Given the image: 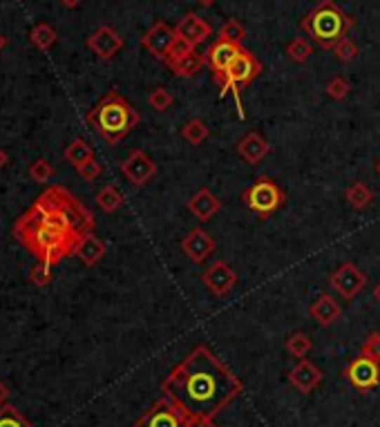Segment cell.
I'll use <instances>...</instances> for the list:
<instances>
[{
  "instance_id": "ab89813d",
  "label": "cell",
  "mask_w": 380,
  "mask_h": 427,
  "mask_svg": "<svg viewBox=\"0 0 380 427\" xmlns=\"http://www.w3.org/2000/svg\"><path fill=\"white\" fill-rule=\"evenodd\" d=\"M186 419V427H215L213 419H204V416H183Z\"/></svg>"
},
{
  "instance_id": "836d02e7",
  "label": "cell",
  "mask_w": 380,
  "mask_h": 427,
  "mask_svg": "<svg viewBox=\"0 0 380 427\" xmlns=\"http://www.w3.org/2000/svg\"><path fill=\"white\" fill-rule=\"evenodd\" d=\"M56 175L54 166L47 162V159H36L32 166H30V177L34 181H39V184H45L47 179H52Z\"/></svg>"
},
{
  "instance_id": "5bb4252c",
  "label": "cell",
  "mask_w": 380,
  "mask_h": 427,
  "mask_svg": "<svg viewBox=\"0 0 380 427\" xmlns=\"http://www.w3.org/2000/svg\"><path fill=\"white\" fill-rule=\"evenodd\" d=\"M181 251L183 255L195 262V264H204L211 255L215 253V239L206 233L204 228H192L190 233L181 239Z\"/></svg>"
},
{
  "instance_id": "7402d4cb",
  "label": "cell",
  "mask_w": 380,
  "mask_h": 427,
  "mask_svg": "<svg viewBox=\"0 0 380 427\" xmlns=\"http://www.w3.org/2000/svg\"><path fill=\"white\" fill-rule=\"evenodd\" d=\"M204 63H206V56L199 54L197 50H192L190 54H186L183 58L173 60V63H166V65L170 67V72H173L175 77H179V79H192L204 67Z\"/></svg>"
},
{
  "instance_id": "e0dca14e",
  "label": "cell",
  "mask_w": 380,
  "mask_h": 427,
  "mask_svg": "<svg viewBox=\"0 0 380 427\" xmlns=\"http://www.w3.org/2000/svg\"><path fill=\"white\" fill-rule=\"evenodd\" d=\"M289 383L291 387H296L300 394H311L313 389L322 383V372L315 367L309 358L298 360V364L289 372Z\"/></svg>"
},
{
  "instance_id": "7dc6e473",
  "label": "cell",
  "mask_w": 380,
  "mask_h": 427,
  "mask_svg": "<svg viewBox=\"0 0 380 427\" xmlns=\"http://www.w3.org/2000/svg\"><path fill=\"white\" fill-rule=\"evenodd\" d=\"M376 173H378V177H380V159L376 162Z\"/></svg>"
},
{
  "instance_id": "9c48e42d",
  "label": "cell",
  "mask_w": 380,
  "mask_h": 427,
  "mask_svg": "<svg viewBox=\"0 0 380 427\" xmlns=\"http://www.w3.org/2000/svg\"><path fill=\"white\" fill-rule=\"evenodd\" d=\"M134 427H186L183 414L166 396L159 398L150 409H145Z\"/></svg>"
},
{
  "instance_id": "44dd1931",
  "label": "cell",
  "mask_w": 380,
  "mask_h": 427,
  "mask_svg": "<svg viewBox=\"0 0 380 427\" xmlns=\"http://www.w3.org/2000/svg\"><path fill=\"white\" fill-rule=\"evenodd\" d=\"M103 255H105V244L94 233L83 235L74 251V258H79L85 266H96L103 260Z\"/></svg>"
},
{
  "instance_id": "e575fe53",
  "label": "cell",
  "mask_w": 380,
  "mask_h": 427,
  "mask_svg": "<svg viewBox=\"0 0 380 427\" xmlns=\"http://www.w3.org/2000/svg\"><path fill=\"white\" fill-rule=\"evenodd\" d=\"M331 52L336 54V58L340 60V63H351V60L358 56V45H355V43L349 39V36H347V39H342Z\"/></svg>"
},
{
  "instance_id": "52a82bcc",
  "label": "cell",
  "mask_w": 380,
  "mask_h": 427,
  "mask_svg": "<svg viewBox=\"0 0 380 427\" xmlns=\"http://www.w3.org/2000/svg\"><path fill=\"white\" fill-rule=\"evenodd\" d=\"M329 287L334 289V294L342 300H353L360 291L367 287V275L365 271L353 262H342L329 277Z\"/></svg>"
},
{
  "instance_id": "8fae6325",
  "label": "cell",
  "mask_w": 380,
  "mask_h": 427,
  "mask_svg": "<svg viewBox=\"0 0 380 427\" xmlns=\"http://www.w3.org/2000/svg\"><path fill=\"white\" fill-rule=\"evenodd\" d=\"M202 282H204V287L211 291L213 296L224 298V296L230 294L232 289H235V284H237V273H235V268H232L228 262L217 260V262H213V264L208 266L206 271L202 273Z\"/></svg>"
},
{
  "instance_id": "30bf717a",
  "label": "cell",
  "mask_w": 380,
  "mask_h": 427,
  "mask_svg": "<svg viewBox=\"0 0 380 427\" xmlns=\"http://www.w3.org/2000/svg\"><path fill=\"white\" fill-rule=\"evenodd\" d=\"M242 52H244L242 43H230V41H224V39H217L211 47H208L206 63H208V67L213 70V81L215 83L226 74V70L235 63Z\"/></svg>"
},
{
  "instance_id": "74e56055",
  "label": "cell",
  "mask_w": 380,
  "mask_h": 427,
  "mask_svg": "<svg viewBox=\"0 0 380 427\" xmlns=\"http://www.w3.org/2000/svg\"><path fill=\"white\" fill-rule=\"evenodd\" d=\"M360 353H362V356H367V358L380 362V331H372L369 336L365 338Z\"/></svg>"
},
{
  "instance_id": "ee69618b",
  "label": "cell",
  "mask_w": 380,
  "mask_h": 427,
  "mask_svg": "<svg viewBox=\"0 0 380 427\" xmlns=\"http://www.w3.org/2000/svg\"><path fill=\"white\" fill-rule=\"evenodd\" d=\"M372 296H374V300H376V302L380 304V282H378V284L374 287V294H372Z\"/></svg>"
},
{
  "instance_id": "83f0119b",
  "label": "cell",
  "mask_w": 380,
  "mask_h": 427,
  "mask_svg": "<svg viewBox=\"0 0 380 427\" xmlns=\"http://www.w3.org/2000/svg\"><path fill=\"white\" fill-rule=\"evenodd\" d=\"M284 349L291 353L293 358H298V360H302V358H306L311 353V349H313V343H311V338L306 336V334H302V331H296V334H291L289 338H287V343H284Z\"/></svg>"
},
{
  "instance_id": "ba28073f",
  "label": "cell",
  "mask_w": 380,
  "mask_h": 427,
  "mask_svg": "<svg viewBox=\"0 0 380 427\" xmlns=\"http://www.w3.org/2000/svg\"><path fill=\"white\" fill-rule=\"evenodd\" d=\"M345 378L358 392H372L374 387L380 385V362L360 353L358 358H353L345 367Z\"/></svg>"
},
{
  "instance_id": "7c38bea8",
  "label": "cell",
  "mask_w": 380,
  "mask_h": 427,
  "mask_svg": "<svg viewBox=\"0 0 380 427\" xmlns=\"http://www.w3.org/2000/svg\"><path fill=\"white\" fill-rule=\"evenodd\" d=\"M121 173L126 175V179L132 186L143 188L157 175V164L152 162V157L148 152L132 150L126 159L121 162Z\"/></svg>"
},
{
  "instance_id": "5b68a950",
  "label": "cell",
  "mask_w": 380,
  "mask_h": 427,
  "mask_svg": "<svg viewBox=\"0 0 380 427\" xmlns=\"http://www.w3.org/2000/svg\"><path fill=\"white\" fill-rule=\"evenodd\" d=\"M260 72H262L260 60H257L251 52L244 50L235 63L226 70V74L217 81L219 85H222V96H226L228 92L235 96V107H237L240 119H247L244 103H242V90L247 88L251 81H255L257 77H260Z\"/></svg>"
},
{
  "instance_id": "603a6c76",
  "label": "cell",
  "mask_w": 380,
  "mask_h": 427,
  "mask_svg": "<svg viewBox=\"0 0 380 427\" xmlns=\"http://www.w3.org/2000/svg\"><path fill=\"white\" fill-rule=\"evenodd\" d=\"M345 199L351 209L355 211H365L367 206L374 202V192L372 188L365 184V181H353V184L345 190Z\"/></svg>"
},
{
  "instance_id": "2e32d148",
  "label": "cell",
  "mask_w": 380,
  "mask_h": 427,
  "mask_svg": "<svg viewBox=\"0 0 380 427\" xmlns=\"http://www.w3.org/2000/svg\"><path fill=\"white\" fill-rule=\"evenodd\" d=\"M188 211H190V215L197 219L199 224H206V222H211V219L219 211H222V202H219V197L211 188H199L197 192L190 195Z\"/></svg>"
},
{
  "instance_id": "6da1fadb",
  "label": "cell",
  "mask_w": 380,
  "mask_h": 427,
  "mask_svg": "<svg viewBox=\"0 0 380 427\" xmlns=\"http://www.w3.org/2000/svg\"><path fill=\"white\" fill-rule=\"evenodd\" d=\"M94 215L65 186H47L14 224V237L36 260L54 266L72 258L83 235L94 230Z\"/></svg>"
},
{
  "instance_id": "9a60e30c",
  "label": "cell",
  "mask_w": 380,
  "mask_h": 427,
  "mask_svg": "<svg viewBox=\"0 0 380 427\" xmlns=\"http://www.w3.org/2000/svg\"><path fill=\"white\" fill-rule=\"evenodd\" d=\"M88 47L99 58L110 60V58H114L121 52V47H124V39H121L119 32H114L112 27H99V29L88 36Z\"/></svg>"
},
{
  "instance_id": "8d00e7d4",
  "label": "cell",
  "mask_w": 380,
  "mask_h": 427,
  "mask_svg": "<svg viewBox=\"0 0 380 427\" xmlns=\"http://www.w3.org/2000/svg\"><path fill=\"white\" fill-rule=\"evenodd\" d=\"M77 173H79V177H81L83 181H94V179L101 177L103 166L92 157V159H88V162H83L81 166H77Z\"/></svg>"
},
{
  "instance_id": "1f68e13d",
  "label": "cell",
  "mask_w": 380,
  "mask_h": 427,
  "mask_svg": "<svg viewBox=\"0 0 380 427\" xmlns=\"http://www.w3.org/2000/svg\"><path fill=\"white\" fill-rule=\"evenodd\" d=\"M148 103H150L152 110H157V112H166L168 107H173L175 96L170 94L166 88H162V85H159V88H155V90L148 94Z\"/></svg>"
},
{
  "instance_id": "f6af8a7d",
  "label": "cell",
  "mask_w": 380,
  "mask_h": 427,
  "mask_svg": "<svg viewBox=\"0 0 380 427\" xmlns=\"http://www.w3.org/2000/svg\"><path fill=\"white\" fill-rule=\"evenodd\" d=\"M5 47H7V36H5L3 32H0V52H3Z\"/></svg>"
},
{
  "instance_id": "7bdbcfd3",
  "label": "cell",
  "mask_w": 380,
  "mask_h": 427,
  "mask_svg": "<svg viewBox=\"0 0 380 427\" xmlns=\"http://www.w3.org/2000/svg\"><path fill=\"white\" fill-rule=\"evenodd\" d=\"M7 162H9V157H7V152L0 148V170H3L5 166H7Z\"/></svg>"
},
{
  "instance_id": "484cf974",
  "label": "cell",
  "mask_w": 380,
  "mask_h": 427,
  "mask_svg": "<svg viewBox=\"0 0 380 427\" xmlns=\"http://www.w3.org/2000/svg\"><path fill=\"white\" fill-rule=\"evenodd\" d=\"M94 157V148L92 145L85 141V139H81V137H77V139H72L70 143H67V148H65V159L72 164V166H81L83 162H88V159H92Z\"/></svg>"
},
{
  "instance_id": "f1b7e54d",
  "label": "cell",
  "mask_w": 380,
  "mask_h": 427,
  "mask_svg": "<svg viewBox=\"0 0 380 427\" xmlns=\"http://www.w3.org/2000/svg\"><path fill=\"white\" fill-rule=\"evenodd\" d=\"M311 54H313V47H311L309 41L302 39V36H298V39H293V41L287 45V56L293 60V63H298V65L306 63V60L311 58Z\"/></svg>"
},
{
  "instance_id": "4dcf8cb0",
  "label": "cell",
  "mask_w": 380,
  "mask_h": 427,
  "mask_svg": "<svg viewBox=\"0 0 380 427\" xmlns=\"http://www.w3.org/2000/svg\"><path fill=\"white\" fill-rule=\"evenodd\" d=\"M219 39L230 41V43H242L244 39H247V27H244L240 20L228 18L222 25V29H219Z\"/></svg>"
},
{
  "instance_id": "ffe728a7",
  "label": "cell",
  "mask_w": 380,
  "mask_h": 427,
  "mask_svg": "<svg viewBox=\"0 0 380 427\" xmlns=\"http://www.w3.org/2000/svg\"><path fill=\"white\" fill-rule=\"evenodd\" d=\"M340 313H342V307L338 304V300L334 296H329V294H322L309 307V315L325 329L334 324L340 318Z\"/></svg>"
},
{
  "instance_id": "277c9868",
  "label": "cell",
  "mask_w": 380,
  "mask_h": 427,
  "mask_svg": "<svg viewBox=\"0 0 380 427\" xmlns=\"http://www.w3.org/2000/svg\"><path fill=\"white\" fill-rule=\"evenodd\" d=\"M351 27L353 20L334 0H322L300 22V29L322 50H334L342 39H347Z\"/></svg>"
},
{
  "instance_id": "3957f363",
  "label": "cell",
  "mask_w": 380,
  "mask_h": 427,
  "mask_svg": "<svg viewBox=\"0 0 380 427\" xmlns=\"http://www.w3.org/2000/svg\"><path fill=\"white\" fill-rule=\"evenodd\" d=\"M85 119L99 132V137L105 143L117 145L139 124V112L119 92H107L103 99L90 110Z\"/></svg>"
},
{
  "instance_id": "7a4b0ae2",
  "label": "cell",
  "mask_w": 380,
  "mask_h": 427,
  "mask_svg": "<svg viewBox=\"0 0 380 427\" xmlns=\"http://www.w3.org/2000/svg\"><path fill=\"white\" fill-rule=\"evenodd\" d=\"M242 381L206 345L195 347L162 383L164 396L183 416L215 419L242 394Z\"/></svg>"
},
{
  "instance_id": "8992f818",
  "label": "cell",
  "mask_w": 380,
  "mask_h": 427,
  "mask_svg": "<svg viewBox=\"0 0 380 427\" xmlns=\"http://www.w3.org/2000/svg\"><path fill=\"white\" fill-rule=\"evenodd\" d=\"M242 199L251 213H255L260 219H266V217H271L282 204H284V192H282V188L275 184L273 179L260 177L257 181H253L247 190H244Z\"/></svg>"
},
{
  "instance_id": "d6a6232c",
  "label": "cell",
  "mask_w": 380,
  "mask_h": 427,
  "mask_svg": "<svg viewBox=\"0 0 380 427\" xmlns=\"http://www.w3.org/2000/svg\"><path fill=\"white\" fill-rule=\"evenodd\" d=\"M327 94H329V99H334V101H345L349 92H351V85L345 77H334L329 83H327Z\"/></svg>"
},
{
  "instance_id": "d4e9b609",
  "label": "cell",
  "mask_w": 380,
  "mask_h": 427,
  "mask_svg": "<svg viewBox=\"0 0 380 427\" xmlns=\"http://www.w3.org/2000/svg\"><path fill=\"white\" fill-rule=\"evenodd\" d=\"M30 41L34 47H39L41 52H47L56 43V29L50 25V22H36L30 32Z\"/></svg>"
},
{
  "instance_id": "4316f807",
  "label": "cell",
  "mask_w": 380,
  "mask_h": 427,
  "mask_svg": "<svg viewBox=\"0 0 380 427\" xmlns=\"http://www.w3.org/2000/svg\"><path fill=\"white\" fill-rule=\"evenodd\" d=\"M181 137L190 145H202L208 137H211V128H208L202 119H190L181 128Z\"/></svg>"
},
{
  "instance_id": "b9f144b4",
  "label": "cell",
  "mask_w": 380,
  "mask_h": 427,
  "mask_svg": "<svg viewBox=\"0 0 380 427\" xmlns=\"http://www.w3.org/2000/svg\"><path fill=\"white\" fill-rule=\"evenodd\" d=\"M7 396H9V389L3 385V381H0V407H3V402L7 400Z\"/></svg>"
},
{
  "instance_id": "f35d334b",
  "label": "cell",
  "mask_w": 380,
  "mask_h": 427,
  "mask_svg": "<svg viewBox=\"0 0 380 427\" xmlns=\"http://www.w3.org/2000/svg\"><path fill=\"white\" fill-rule=\"evenodd\" d=\"M52 266H47L43 262H39L36 266H32V271H30V282L36 284V287H47L52 282V271H50Z\"/></svg>"
},
{
  "instance_id": "d6986e66",
  "label": "cell",
  "mask_w": 380,
  "mask_h": 427,
  "mask_svg": "<svg viewBox=\"0 0 380 427\" xmlns=\"http://www.w3.org/2000/svg\"><path fill=\"white\" fill-rule=\"evenodd\" d=\"M175 32H177V36H181V39H186L188 43H192L195 47H197L199 43H204L208 36L213 34L211 25H208V22L199 14H195V11H188V14L181 16Z\"/></svg>"
},
{
  "instance_id": "f546056e",
  "label": "cell",
  "mask_w": 380,
  "mask_h": 427,
  "mask_svg": "<svg viewBox=\"0 0 380 427\" xmlns=\"http://www.w3.org/2000/svg\"><path fill=\"white\" fill-rule=\"evenodd\" d=\"M0 427H34V425L16 407L3 405L0 407Z\"/></svg>"
},
{
  "instance_id": "d590c367",
  "label": "cell",
  "mask_w": 380,
  "mask_h": 427,
  "mask_svg": "<svg viewBox=\"0 0 380 427\" xmlns=\"http://www.w3.org/2000/svg\"><path fill=\"white\" fill-rule=\"evenodd\" d=\"M192 50H195V45H192V43H188L186 39H181V36H177L175 43L170 45L168 56H166L164 63H173V60H179V58H183L186 54H190Z\"/></svg>"
},
{
  "instance_id": "ac0fdd59",
  "label": "cell",
  "mask_w": 380,
  "mask_h": 427,
  "mask_svg": "<svg viewBox=\"0 0 380 427\" xmlns=\"http://www.w3.org/2000/svg\"><path fill=\"white\" fill-rule=\"evenodd\" d=\"M271 152V143H268L260 132H247L237 141V155L242 157L249 166H257L264 157Z\"/></svg>"
},
{
  "instance_id": "60d3db41",
  "label": "cell",
  "mask_w": 380,
  "mask_h": 427,
  "mask_svg": "<svg viewBox=\"0 0 380 427\" xmlns=\"http://www.w3.org/2000/svg\"><path fill=\"white\" fill-rule=\"evenodd\" d=\"M58 3L63 7H67V9H74V7H79L83 3V0H58Z\"/></svg>"
},
{
  "instance_id": "bcb514c9",
  "label": "cell",
  "mask_w": 380,
  "mask_h": 427,
  "mask_svg": "<svg viewBox=\"0 0 380 427\" xmlns=\"http://www.w3.org/2000/svg\"><path fill=\"white\" fill-rule=\"evenodd\" d=\"M215 3V0H199V5H204V7H211Z\"/></svg>"
},
{
  "instance_id": "4fadbf2b",
  "label": "cell",
  "mask_w": 380,
  "mask_h": 427,
  "mask_svg": "<svg viewBox=\"0 0 380 427\" xmlns=\"http://www.w3.org/2000/svg\"><path fill=\"white\" fill-rule=\"evenodd\" d=\"M175 39H177L175 27H170L164 20H157L155 25L141 36V45L145 47V52L152 54L155 58L166 60L168 50H170V45L175 43Z\"/></svg>"
},
{
  "instance_id": "cb8c5ba5",
  "label": "cell",
  "mask_w": 380,
  "mask_h": 427,
  "mask_svg": "<svg viewBox=\"0 0 380 427\" xmlns=\"http://www.w3.org/2000/svg\"><path fill=\"white\" fill-rule=\"evenodd\" d=\"M96 206H99V209L103 211V213H117L121 206H124V192H121L117 186H103L99 192H96Z\"/></svg>"
}]
</instances>
